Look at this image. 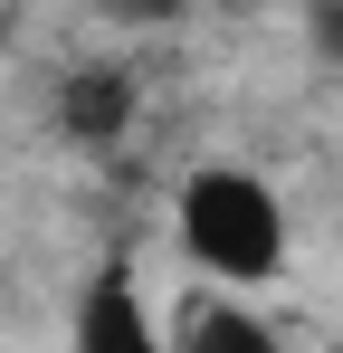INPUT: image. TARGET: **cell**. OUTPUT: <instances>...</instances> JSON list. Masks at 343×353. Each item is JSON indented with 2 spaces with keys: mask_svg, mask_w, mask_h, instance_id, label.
<instances>
[{
  "mask_svg": "<svg viewBox=\"0 0 343 353\" xmlns=\"http://www.w3.org/2000/svg\"><path fill=\"white\" fill-rule=\"evenodd\" d=\"M76 344H86V353H153V344H163L153 315L134 305V277H124V268H105V277L86 287V305H76Z\"/></svg>",
  "mask_w": 343,
  "mask_h": 353,
  "instance_id": "2",
  "label": "cell"
},
{
  "mask_svg": "<svg viewBox=\"0 0 343 353\" xmlns=\"http://www.w3.org/2000/svg\"><path fill=\"white\" fill-rule=\"evenodd\" d=\"M124 124H134V77L86 67V77L57 86V134H76V143H114Z\"/></svg>",
  "mask_w": 343,
  "mask_h": 353,
  "instance_id": "3",
  "label": "cell"
},
{
  "mask_svg": "<svg viewBox=\"0 0 343 353\" xmlns=\"http://www.w3.org/2000/svg\"><path fill=\"white\" fill-rule=\"evenodd\" d=\"M172 230H181V258L210 268L220 287H267L286 268V201L248 163H200L172 201Z\"/></svg>",
  "mask_w": 343,
  "mask_h": 353,
  "instance_id": "1",
  "label": "cell"
},
{
  "mask_svg": "<svg viewBox=\"0 0 343 353\" xmlns=\"http://www.w3.org/2000/svg\"><path fill=\"white\" fill-rule=\"evenodd\" d=\"M305 29H315V48L343 67V0H305Z\"/></svg>",
  "mask_w": 343,
  "mask_h": 353,
  "instance_id": "6",
  "label": "cell"
},
{
  "mask_svg": "<svg viewBox=\"0 0 343 353\" xmlns=\"http://www.w3.org/2000/svg\"><path fill=\"white\" fill-rule=\"evenodd\" d=\"M86 10H105L114 29H163V19H181L191 0H86Z\"/></svg>",
  "mask_w": 343,
  "mask_h": 353,
  "instance_id": "5",
  "label": "cell"
},
{
  "mask_svg": "<svg viewBox=\"0 0 343 353\" xmlns=\"http://www.w3.org/2000/svg\"><path fill=\"white\" fill-rule=\"evenodd\" d=\"M172 344L181 353H267L277 334H267L258 315H238V305H191V315L172 325Z\"/></svg>",
  "mask_w": 343,
  "mask_h": 353,
  "instance_id": "4",
  "label": "cell"
}]
</instances>
